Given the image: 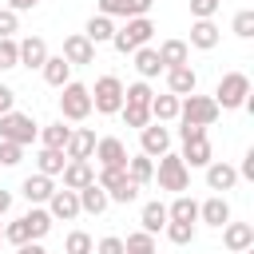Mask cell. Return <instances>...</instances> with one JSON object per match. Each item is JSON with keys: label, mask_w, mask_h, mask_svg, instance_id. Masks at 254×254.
<instances>
[{"label": "cell", "mask_w": 254, "mask_h": 254, "mask_svg": "<svg viewBox=\"0 0 254 254\" xmlns=\"http://www.w3.org/2000/svg\"><path fill=\"white\" fill-rule=\"evenodd\" d=\"M95 183L103 187L107 202H135V198H139V190H143V187L127 175V167H99Z\"/></svg>", "instance_id": "obj_1"}, {"label": "cell", "mask_w": 254, "mask_h": 254, "mask_svg": "<svg viewBox=\"0 0 254 254\" xmlns=\"http://www.w3.org/2000/svg\"><path fill=\"white\" fill-rule=\"evenodd\" d=\"M210 99L218 103V111H238V107L250 99V75H246V71H226V75L218 79V87H214Z\"/></svg>", "instance_id": "obj_2"}, {"label": "cell", "mask_w": 254, "mask_h": 254, "mask_svg": "<svg viewBox=\"0 0 254 254\" xmlns=\"http://www.w3.org/2000/svg\"><path fill=\"white\" fill-rule=\"evenodd\" d=\"M151 36H155V24H151L147 16H131L123 28H115L111 44H115V52H119V56H131V52L147 48V40H151Z\"/></svg>", "instance_id": "obj_3"}, {"label": "cell", "mask_w": 254, "mask_h": 254, "mask_svg": "<svg viewBox=\"0 0 254 254\" xmlns=\"http://www.w3.org/2000/svg\"><path fill=\"white\" fill-rule=\"evenodd\" d=\"M87 91H91V111L119 115V107H123V79L119 75H99L95 87H87Z\"/></svg>", "instance_id": "obj_4"}, {"label": "cell", "mask_w": 254, "mask_h": 254, "mask_svg": "<svg viewBox=\"0 0 254 254\" xmlns=\"http://www.w3.org/2000/svg\"><path fill=\"white\" fill-rule=\"evenodd\" d=\"M91 115V91L83 83H64L60 87V119H71V123H83Z\"/></svg>", "instance_id": "obj_5"}, {"label": "cell", "mask_w": 254, "mask_h": 254, "mask_svg": "<svg viewBox=\"0 0 254 254\" xmlns=\"http://www.w3.org/2000/svg\"><path fill=\"white\" fill-rule=\"evenodd\" d=\"M155 179H159V190H171V194H183L190 187V171L179 155H159V167H155Z\"/></svg>", "instance_id": "obj_6"}, {"label": "cell", "mask_w": 254, "mask_h": 254, "mask_svg": "<svg viewBox=\"0 0 254 254\" xmlns=\"http://www.w3.org/2000/svg\"><path fill=\"white\" fill-rule=\"evenodd\" d=\"M218 115H222V111H218V103H214L210 95H198V91H194V95H183V99H179V119H183V123L210 127Z\"/></svg>", "instance_id": "obj_7"}, {"label": "cell", "mask_w": 254, "mask_h": 254, "mask_svg": "<svg viewBox=\"0 0 254 254\" xmlns=\"http://www.w3.org/2000/svg\"><path fill=\"white\" fill-rule=\"evenodd\" d=\"M36 135H40V127H36L32 115H24V111H8V115H0V139H4V143H20V147H28V143H36Z\"/></svg>", "instance_id": "obj_8"}, {"label": "cell", "mask_w": 254, "mask_h": 254, "mask_svg": "<svg viewBox=\"0 0 254 254\" xmlns=\"http://www.w3.org/2000/svg\"><path fill=\"white\" fill-rule=\"evenodd\" d=\"M139 143H143V155H147V159H159V155L171 151V131H167L163 123H147V127L139 131Z\"/></svg>", "instance_id": "obj_9"}, {"label": "cell", "mask_w": 254, "mask_h": 254, "mask_svg": "<svg viewBox=\"0 0 254 254\" xmlns=\"http://www.w3.org/2000/svg\"><path fill=\"white\" fill-rule=\"evenodd\" d=\"M91 155L99 159V167H127V147H123V139H115V135L95 139V151H91Z\"/></svg>", "instance_id": "obj_10"}, {"label": "cell", "mask_w": 254, "mask_h": 254, "mask_svg": "<svg viewBox=\"0 0 254 254\" xmlns=\"http://www.w3.org/2000/svg\"><path fill=\"white\" fill-rule=\"evenodd\" d=\"M60 175H64V190H83L87 183H95V167L87 159H67Z\"/></svg>", "instance_id": "obj_11"}, {"label": "cell", "mask_w": 254, "mask_h": 254, "mask_svg": "<svg viewBox=\"0 0 254 254\" xmlns=\"http://www.w3.org/2000/svg\"><path fill=\"white\" fill-rule=\"evenodd\" d=\"M64 60H67L71 67H79V64H95V44H91L83 32H75V36L64 40Z\"/></svg>", "instance_id": "obj_12"}, {"label": "cell", "mask_w": 254, "mask_h": 254, "mask_svg": "<svg viewBox=\"0 0 254 254\" xmlns=\"http://www.w3.org/2000/svg\"><path fill=\"white\" fill-rule=\"evenodd\" d=\"M167 91L171 95H194L198 91V75H194V67L190 64H183V67H167Z\"/></svg>", "instance_id": "obj_13"}, {"label": "cell", "mask_w": 254, "mask_h": 254, "mask_svg": "<svg viewBox=\"0 0 254 254\" xmlns=\"http://www.w3.org/2000/svg\"><path fill=\"white\" fill-rule=\"evenodd\" d=\"M95 151V131L91 127H71L67 143H64V159H91Z\"/></svg>", "instance_id": "obj_14"}, {"label": "cell", "mask_w": 254, "mask_h": 254, "mask_svg": "<svg viewBox=\"0 0 254 254\" xmlns=\"http://www.w3.org/2000/svg\"><path fill=\"white\" fill-rule=\"evenodd\" d=\"M222 246H226L230 254L250 250V246H254V226H250V222H226V226H222Z\"/></svg>", "instance_id": "obj_15"}, {"label": "cell", "mask_w": 254, "mask_h": 254, "mask_svg": "<svg viewBox=\"0 0 254 254\" xmlns=\"http://www.w3.org/2000/svg\"><path fill=\"white\" fill-rule=\"evenodd\" d=\"M218 40H222V32H218L214 20H194V24H190V44H187V48L210 52V48H218Z\"/></svg>", "instance_id": "obj_16"}, {"label": "cell", "mask_w": 254, "mask_h": 254, "mask_svg": "<svg viewBox=\"0 0 254 254\" xmlns=\"http://www.w3.org/2000/svg\"><path fill=\"white\" fill-rule=\"evenodd\" d=\"M202 171H206V187L218 190V194H222V190H234V183H238V171H234L230 163H222V159H214V163L202 167Z\"/></svg>", "instance_id": "obj_17"}, {"label": "cell", "mask_w": 254, "mask_h": 254, "mask_svg": "<svg viewBox=\"0 0 254 254\" xmlns=\"http://www.w3.org/2000/svg\"><path fill=\"white\" fill-rule=\"evenodd\" d=\"M52 190H56V183H52L48 175H28V179L20 183V194H24L32 206H44V202L52 198Z\"/></svg>", "instance_id": "obj_18"}, {"label": "cell", "mask_w": 254, "mask_h": 254, "mask_svg": "<svg viewBox=\"0 0 254 254\" xmlns=\"http://www.w3.org/2000/svg\"><path fill=\"white\" fill-rule=\"evenodd\" d=\"M48 214H52V218H64V222L79 218V198H75V190H52Z\"/></svg>", "instance_id": "obj_19"}, {"label": "cell", "mask_w": 254, "mask_h": 254, "mask_svg": "<svg viewBox=\"0 0 254 254\" xmlns=\"http://www.w3.org/2000/svg\"><path fill=\"white\" fill-rule=\"evenodd\" d=\"M198 218H202L206 226H218V230H222V226L230 222V202H226L222 194H210L206 202H198Z\"/></svg>", "instance_id": "obj_20"}, {"label": "cell", "mask_w": 254, "mask_h": 254, "mask_svg": "<svg viewBox=\"0 0 254 254\" xmlns=\"http://www.w3.org/2000/svg\"><path fill=\"white\" fill-rule=\"evenodd\" d=\"M179 159L187 163V171H190V167H210V163H214L210 139L202 135V139H190V143H183V155H179Z\"/></svg>", "instance_id": "obj_21"}, {"label": "cell", "mask_w": 254, "mask_h": 254, "mask_svg": "<svg viewBox=\"0 0 254 254\" xmlns=\"http://www.w3.org/2000/svg\"><path fill=\"white\" fill-rule=\"evenodd\" d=\"M16 48H20V67H44V60H48V44H44L40 36L16 40Z\"/></svg>", "instance_id": "obj_22"}, {"label": "cell", "mask_w": 254, "mask_h": 254, "mask_svg": "<svg viewBox=\"0 0 254 254\" xmlns=\"http://www.w3.org/2000/svg\"><path fill=\"white\" fill-rule=\"evenodd\" d=\"M155 52H159V64H163V71H167V67H183V64L190 60V48H187V40H163Z\"/></svg>", "instance_id": "obj_23"}, {"label": "cell", "mask_w": 254, "mask_h": 254, "mask_svg": "<svg viewBox=\"0 0 254 254\" xmlns=\"http://www.w3.org/2000/svg\"><path fill=\"white\" fill-rule=\"evenodd\" d=\"M75 198H79V214H103L107 210V194L99 183H87L83 190H75Z\"/></svg>", "instance_id": "obj_24"}, {"label": "cell", "mask_w": 254, "mask_h": 254, "mask_svg": "<svg viewBox=\"0 0 254 254\" xmlns=\"http://www.w3.org/2000/svg\"><path fill=\"white\" fill-rule=\"evenodd\" d=\"M40 71H44V83H52V87H64V83H71V64H67L64 56H48Z\"/></svg>", "instance_id": "obj_25"}, {"label": "cell", "mask_w": 254, "mask_h": 254, "mask_svg": "<svg viewBox=\"0 0 254 254\" xmlns=\"http://www.w3.org/2000/svg\"><path fill=\"white\" fill-rule=\"evenodd\" d=\"M167 222H198V202L190 194H175V202L167 206Z\"/></svg>", "instance_id": "obj_26"}, {"label": "cell", "mask_w": 254, "mask_h": 254, "mask_svg": "<svg viewBox=\"0 0 254 254\" xmlns=\"http://www.w3.org/2000/svg\"><path fill=\"white\" fill-rule=\"evenodd\" d=\"M52 222H56V218L48 214V206H32V210L24 214V226H28V238H32V242H40V238L52 230Z\"/></svg>", "instance_id": "obj_27"}, {"label": "cell", "mask_w": 254, "mask_h": 254, "mask_svg": "<svg viewBox=\"0 0 254 254\" xmlns=\"http://www.w3.org/2000/svg\"><path fill=\"white\" fill-rule=\"evenodd\" d=\"M83 36L91 40V44H111V36H115V20H107V16H91L87 24H83Z\"/></svg>", "instance_id": "obj_28"}, {"label": "cell", "mask_w": 254, "mask_h": 254, "mask_svg": "<svg viewBox=\"0 0 254 254\" xmlns=\"http://www.w3.org/2000/svg\"><path fill=\"white\" fill-rule=\"evenodd\" d=\"M147 111H151L155 123H171V119H179V95H171V91L167 95H155Z\"/></svg>", "instance_id": "obj_29"}, {"label": "cell", "mask_w": 254, "mask_h": 254, "mask_svg": "<svg viewBox=\"0 0 254 254\" xmlns=\"http://www.w3.org/2000/svg\"><path fill=\"white\" fill-rule=\"evenodd\" d=\"M64 151H52V147H40L36 151V175H48V179H56L60 171H64Z\"/></svg>", "instance_id": "obj_30"}, {"label": "cell", "mask_w": 254, "mask_h": 254, "mask_svg": "<svg viewBox=\"0 0 254 254\" xmlns=\"http://www.w3.org/2000/svg\"><path fill=\"white\" fill-rule=\"evenodd\" d=\"M127 175H131L139 187H147V183L155 179V159H147L143 151H139V155H127Z\"/></svg>", "instance_id": "obj_31"}, {"label": "cell", "mask_w": 254, "mask_h": 254, "mask_svg": "<svg viewBox=\"0 0 254 254\" xmlns=\"http://www.w3.org/2000/svg\"><path fill=\"white\" fill-rule=\"evenodd\" d=\"M135 56V71L143 75V79H155L159 71H163V64H159V52L155 48H139V52H131Z\"/></svg>", "instance_id": "obj_32"}, {"label": "cell", "mask_w": 254, "mask_h": 254, "mask_svg": "<svg viewBox=\"0 0 254 254\" xmlns=\"http://www.w3.org/2000/svg\"><path fill=\"white\" fill-rule=\"evenodd\" d=\"M139 222H143V230H147V234H159V230L167 226V206H163L159 198H155V202H147V206H143V214H139Z\"/></svg>", "instance_id": "obj_33"}, {"label": "cell", "mask_w": 254, "mask_h": 254, "mask_svg": "<svg viewBox=\"0 0 254 254\" xmlns=\"http://www.w3.org/2000/svg\"><path fill=\"white\" fill-rule=\"evenodd\" d=\"M67 135H71V127H64V119H56V123L40 127V143H44V147H52V151H64Z\"/></svg>", "instance_id": "obj_34"}, {"label": "cell", "mask_w": 254, "mask_h": 254, "mask_svg": "<svg viewBox=\"0 0 254 254\" xmlns=\"http://www.w3.org/2000/svg\"><path fill=\"white\" fill-rule=\"evenodd\" d=\"M123 254H159V250H155V234H147V230L127 234V238H123Z\"/></svg>", "instance_id": "obj_35"}, {"label": "cell", "mask_w": 254, "mask_h": 254, "mask_svg": "<svg viewBox=\"0 0 254 254\" xmlns=\"http://www.w3.org/2000/svg\"><path fill=\"white\" fill-rule=\"evenodd\" d=\"M151 99H155V91H151V83H147V79H139V83H127V87H123V103L151 107Z\"/></svg>", "instance_id": "obj_36"}, {"label": "cell", "mask_w": 254, "mask_h": 254, "mask_svg": "<svg viewBox=\"0 0 254 254\" xmlns=\"http://www.w3.org/2000/svg\"><path fill=\"white\" fill-rule=\"evenodd\" d=\"M91 250H95V242H91L87 230H71L64 238V254H91Z\"/></svg>", "instance_id": "obj_37"}, {"label": "cell", "mask_w": 254, "mask_h": 254, "mask_svg": "<svg viewBox=\"0 0 254 254\" xmlns=\"http://www.w3.org/2000/svg\"><path fill=\"white\" fill-rule=\"evenodd\" d=\"M119 115H123V123H127V127H139V131L151 123V111H147V107H135V103H123V107H119Z\"/></svg>", "instance_id": "obj_38"}, {"label": "cell", "mask_w": 254, "mask_h": 254, "mask_svg": "<svg viewBox=\"0 0 254 254\" xmlns=\"http://www.w3.org/2000/svg\"><path fill=\"white\" fill-rule=\"evenodd\" d=\"M163 230H167V238H171L175 246H187V242H194V222H167Z\"/></svg>", "instance_id": "obj_39"}, {"label": "cell", "mask_w": 254, "mask_h": 254, "mask_svg": "<svg viewBox=\"0 0 254 254\" xmlns=\"http://www.w3.org/2000/svg\"><path fill=\"white\" fill-rule=\"evenodd\" d=\"M95 4H99V16H107V20H115V16L131 20V0H95Z\"/></svg>", "instance_id": "obj_40"}, {"label": "cell", "mask_w": 254, "mask_h": 254, "mask_svg": "<svg viewBox=\"0 0 254 254\" xmlns=\"http://www.w3.org/2000/svg\"><path fill=\"white\" fill-rule=\"evenodd\" d=\"M4 242H12V246H24V242H32V238H28V226H24V218H12V222L4 226Z\"/></svg>", "instance_id": "obj_41"}, {"label": "cell", "mask_w": 254, "mask_h": 254, "mask_svg": "<svg viewBox=\"0 0 254 254\" xmlns=\"http://www.w3.org/2000/svg\"><path fill=\"white\" fill-rule=\"evenodd\" d=\"M16 32H20V16L12 8H0V40H16Z\"/></svg>", "instance_id": "obj_42"}, {"label": "cell", "mask_w": 254, "mask_h": 254, "mask_svg": "<svg viewBox=\"0 0 254 254\" xmlns=\"http://www.w3.org/2000/svg\"><path fill=\"white\" fill-rule=\"evenodd\" d=\"M8 67H20V48H16V40H0V71H8Z\"/></svg>", "instance_id": "obj_43"}, {"label": "cell", "mask_w": 254, "mask_h": 254, "mask_svg": "<svg viewBox=\"0 0 254 254\" xmlns=\"http://www.w3.org/2000/svg\"><path fill=\"white\" fill-rule=\"evenodd\" d=\"M230 28H234V36L250 40V36H254V12H250V8H242V12L234 16V24H230Z\"/></svg>", "instance_id": "obj_44"}, {"label": "cell", "mask_w": 254, "mask_h": 254, "mask_svg": "<svg viewBox=\"0 0 254 254\" xmlns=\"http://www.w3.org/2000/svg\"><path fill=\"white\" fill-rule=\"evenodd\" d=\"M20 159H24V147H20V143H4V139H0V167H16Z\"/></svg>", "instance_id": "obj_45"}, {"label": "cell", "mask_w": 254, "mask_h": 254, "mask_svg": "<svg viewBox=\"0 0 254 254\" xmlns=\"http://www.w3.org/2000/svg\"><path fill=\"white\" fill-rule=\"evenodd\" d=\"M218 4H222V0H190V16H194V20H210V16L218 12Z\"/></svg>", "instance_id": "obj_46"}, {"label": "cell", "mask_w": 254, "mask_h": 254, "mask_svg": "<svg viewBox=\"0 0 254 254\" xmlns=\"http://www.w3.org/2000/svg\"><path fill=\"white\" fill-rule=\"evenodd\" d=\"M91 254H123V238L107 234V238H99V242H95V250H91Z\"/></svg>", "instance_id": "obj_47"}, {"label": "cell", "mask_w": 254, "mask_h": 254, "mask_svg": "<svg viewBox=\"0 0 254 254\" xmlns=\"http://www.w3.org/2000/svg\"><path fill=\"white\" fill-rule=\"evenodd\" d=\"M202 135H206V127H194V123H183V127H179V139H183V143L202 139Z\"/></svg>", "instance_id": "obj_48"}, {"label": "cell", "mask_w": 254, "mask_h": 254, "mask_svg": "<svg viewBox=\"0 0 254 254\" xmlns=\"http://www.w3.org/2000/svg\"><path fill=\"white\" fill-rule=\"evenodd\" d=\"M12 103H16V91H12L8 83H0V115H8V111H12Z\"/></svg>", "instance_id": "obj_49"}, {"label": "cell", "mask_w": 254, "mask_h": 254, "mask_svg": "<svg viewBox=\"0 0 254 254\" xmlns=\"http://www.w3.org/2000/svg\"><path fill=\"white\" fill-rule=\"evenodd\" d=\"M238 171V179H254V151H246L242 155V167H234Z\"/></svg>", "instance_id": "obj_50"}, {"label": "cell", "mask_w": 254, "mask_h": 254, "mask_svg": "<svg viewBox=\"0 0 254 254\" xmlns=\"http://www.w3.org/2000/svg\"><path fill=\"white\" fill-rule=\"evenodd\" d=\"M155 0H131V16H147Z\"/></svg>", "instance_id": "obj_51"}, {"label": "cell", "mask_w": 254, "mask_h": 254, "mask_svg": "<svg viewBox=\"0 0 254 254\" xmlns=\"http://www.w3.org/2000/svg\"><path fill=\"white\" fill-rule=\"evenodd\" d=\"M8 210H12V190H4V187H0V218H4Z\"/></svg>", "instance_id": "obj_52"}, {"label": "cell", "mask_w": 254, "mask_h": 254, "mask_svg": "<svg viewBox=\"0 0 254 254\" xmlns=\"http://www.w3.org/2000/svg\"><path fill=\"white\" fill-rule=\"evenodd\" d=\"M16 254H48L40 242H24V246H16Z\"/></svg>", "instance_id": "obj_53"}, {"label": "cell", "mask_w": 254, "mask_h": 254, "mask_svg": "<svg viewBox=\"0 0 254 254\" xmlns=\"http://www.w3.org/2000/svg\"><path fill=\"white\" fill-rule=\"evenodd\" d=\"M242 254H254V246H250V250H242Z\"/></svg>", "instance_id": "obj_54"}, {"label": "cell", "mask_w": 254, "mask_h": 254, "mask_svg": "<svg viewBox=\"0 0 254 254\" xmlns=\"http://www.w3.org/2000/svg\"><path fill=\"white\" fill-rule=\"evenodd\" d=\"M0 242H4V226H0Z\"/></svg>", "instance_id": "obj_55"}, {"label": "cell", "mask_w": 254, "mask_h": 254, "mask_svg": "<svg viewBox=\"0 0 254 254\" xmlns=\"http://www.w3.org/2000/svg\"><path fill=\"white\" fill-rule=\"evenodd\" d=\"M32 4H40V0H32Z\"/></svg>", "instance_id": "obj_56"}]
</instances>
